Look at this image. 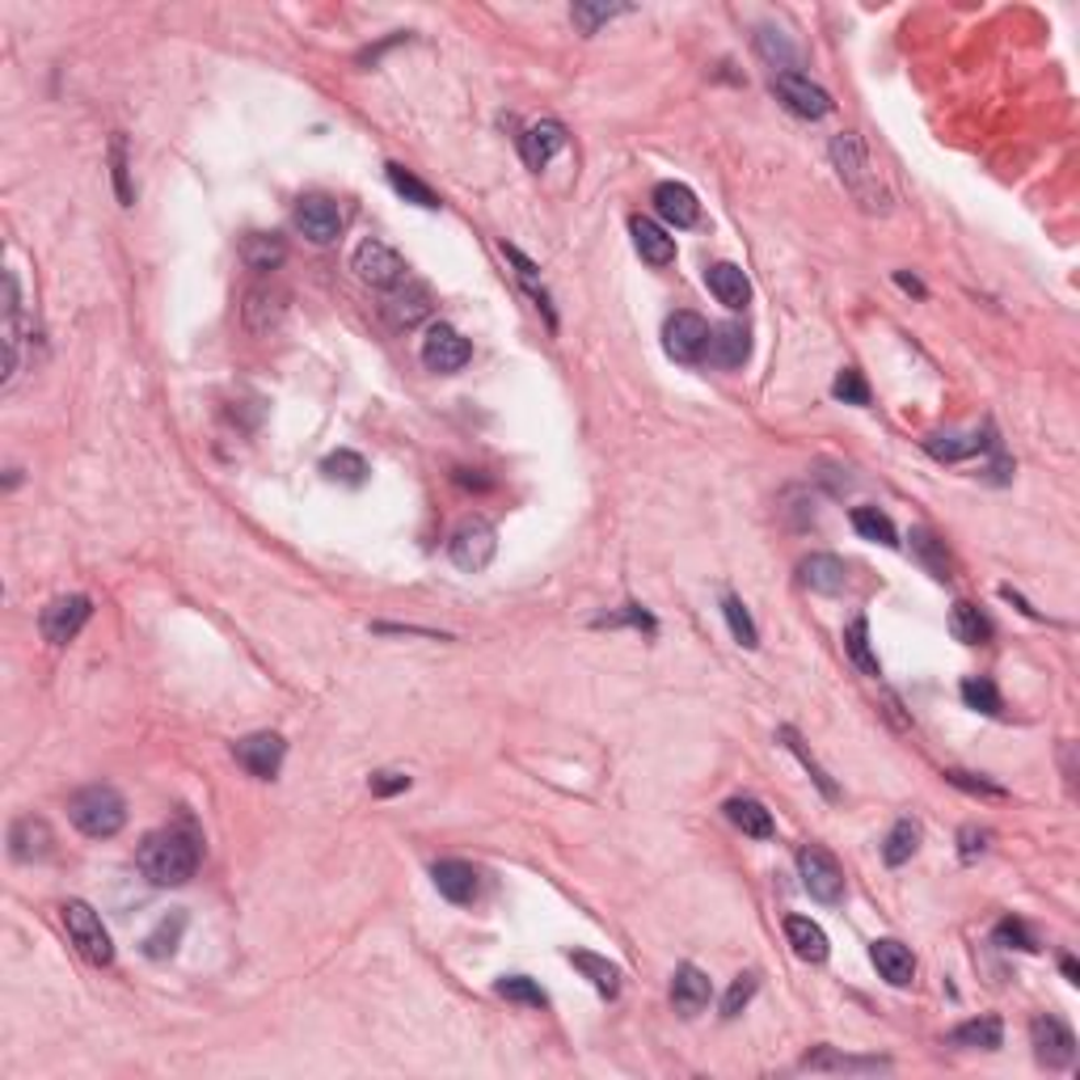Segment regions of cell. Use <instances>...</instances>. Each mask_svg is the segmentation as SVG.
<instances>
[{"mask_svg": "<svg viewBox=\"0 0 1080 1080\" xmlns=\"http://www.w3.org/2000/svg\"><path fill=\"white\" fill-rule=\"evenodd\" d=\"M199 869V840L187 828H161L139 844V874L153 887H187Z\"/></svg>", "mask_w": 1080, "mask_h": 1080, "instance_id": "cell-1", "label": "cell"}, {"mask_svg": "<svg viewBox=\"0 0 1080 1080\" xmlns=\"http://www.w3.org/2000/svg\"><path fill=\"white\" fill-rule=\"evenodd\" d=\"M832 165H836L840 182L857 194V203H862L865 212H887V207H891L887 190L878 187V169H874L869 153H865L862 135L840 132L836 139H832Z\"/></svg>", "mask_w": 1080, "mask_h": 1080, "instance_id": "cell-2", "label": "cell"}, {"mask_svg": "<svg viewBox=\"0 0 1080 1080\" xmlns=\"http://www.w3.org/2000/svg\"><path fill=\"white\" fill-rule=\"evenodd\" d=\"M68 819L81 828L85 836L110 840L119 836L123 823H127V802L110 785H85V789L72 794V802H68Z\"/></svg>", "mask_w": 1080, "mask_h": 1080, "instance_id": "cell-3", "label": "cell"}, {"mask_svg": "<svg viewBox=\"0 0 1080 1080\" xmlns=\"http://www.w3.org/2000/svg\"><path fill=\"white\" fill-rule=\"evenodd\" d=\"M59 916H64V929H68L72 945L81 949L93 967H110V963H114V942H110L106 924H102V916H98L85 899H68V903L59 908Z\"/></svg>", "mask_w": 1080, "mask_h": 1080, "instance_id": "cell-4", "label": "cell"}, {"mask_svg": "<svg viewBox=\"0 0 1080 1080\" xmlns=\"http://www.w3.org/2000/svg\"><path fill=\"white\" fill-rule=\"evenodd\" d=\"M798 874H802V887L810 891V899H819V903H840L844 899V869L823 844H802L798 848Z\"/></svg>", "mask_w": 1080, "mask_h": 1080, "instance_id": "cell-5", "label": "cell"}, {"mask_svg": "<svg viewBox=\"0 0 1080 1080\" xmlns=\"http://www.w3.org/2000/svg\"><path fill=\"white\" fill-rule=\"evenodd\" d=\"M494 553H498V532L490 528L486 519L460 524L457 532H452V540H448V558L464 574H482L494 562Z\"/></svg>", "mask_w": 1080, "mask_h": 1080, "instance_id": "cell-6", "label": "cell"}, {"mask_svg": "<svg viewBox=\"0 0 1080 1080\" xmlns=\"http://www.w3.org/2000/svg\"><path fill=\"white\" fill-rule=\"evenodd\" d=\"M351 267H355V274L368 283V288H380V292H393V288H402L405 279V258L393 249V245H384V241H363L359 249H355V258H351Z\"/></svg>", "mask_w": 1080, "mask_h": 1080, "instance_id": "cell-7", "label": "cell"}, {"mask_svg": "<svg viewBox=\"0 0 1080 1080\" xmlns=\"http://www.w3.org/2000/svg\"><path fill=\"white\" fill-rule=\"evenodd\" d=\"M89 617H93V599H89V595H59V599H52V604L43 608L38 629H43V638H47L52 646H68L85 625H89Z\"/></svg>", "mask_w": 1080, "mask_h": 1080, "instance_id": "cell-8", "label": "cell"}, {"mask_svg": "<svg viewBox=\"0 0 1080 1080\" xmlns=\"http://www.w3.org/2000/svg\"><path fill=\"white\" fill-rule=\"evenodd\" d=\"M233 756H237V764H241L249 777L274 781L279 768H283V756H288V743L279 734H270V730H258V734H245L241 743L233 747Z\"/></svg>", "mask_w": 1080, "mask_h": 1080, "instance_id": "cell-9", "label": "cell"}, {"mask_svg": "<svg viewBox=\"0 0 1080 1080\" xmlns=\"http://www.w3.org/2000/svg\"><path fill=\"white\" fill-rule=\"evenodd\" d=\"M663 347L675 363H701L709 351V322L697 313H675L663 325Z\"/></svg>", "mask_w": 1080, "mask_h": 1080, "instance_id": "cell-10", "label": "cell"}, {"mask_svg": "<svg viewBox=\"0 0 1080 1080\" xmlns=\"http://www.w3.org/2000/svg\"><path fill=\"white\" fill-rule=\"evenodd\" d=\"M1030 1043H1034L1038 1064H1047V1068H1068L1077 1059V1034L1051 1013H1038L1030 1022Z\"/></svg>", "mask_w": 1080, "mask_h": 1080, "instance_id": "cell-11", "label": "cell"}, {"mask_svg": "<svg viewBox=\"0 0 1080 1080\" xmlns=\"http://www.w3.org/2000/svg\"><path fill=\"white\" fill-rule=\"evenodd\" d=\"M296 228L313 245H334L342 237V207L329 194H304L296 207Z\"/></svg>", "mask_w": 1080, "mask_h": 1080, "instance_id": "cell-12", "label": "cell"}, {"mask_svg": "<svg viewBox=\"0 0 1080 1080\" xmlns=\"http://www.w3.org/2000/svg\"><path fill=\"white\" fill-rule=\"evenodd\" d=\"M469 355H473L469 338H460V329H452V325H443V322L431 325L427 338H423V363H427L431 372H439V376L460 372V368L469 363Z\"/></svg>", "mask_w": 1080, "mask_h": 1080, "instance_id": "cell-13", "label": "cell"}, {"mask_svg": "<svg viewBox=\"0 0 1080 1080\" xmlns=\"http://www.w3.org/2000/svg\"><path fill=\"white\" fill-rule=\"evenodd\" d=\"M773 93L785 102V110H794L798 119H823L828 110H832V98H828V89H819V85L802 77V72H777L773 77Z\"/></svg>", "mask_w": 1080, "mask_h": 1080, "instance_id": "cell-14", "label": "cell"}, {"mask_svg": "<svg viewBox=\"0 0 1080 1080\" xmlns=\"http://www.w3.org/2000/svg\"><path fill=\"white\" fill-rule=\"evenodd\" d=\"M283 313H288V292H283V288L258 283V288L245 292L241 317H245V329H249V334H258V338L274 334V329L283 325Z\"/></svg>", "mask_w": 1080, "mask_h": 1080, "instance_id": "cell-15", "label": "cell"}, {"mask_svg": "<svg viewBox=\"0 0 1080 1080\" xmlns=\"http://www.w3.org/2000/svg\"><path fill=\"white\" fill-rule=\"evenodd\" d=\"M22 372V288L18 274H4V389Z\"/></svg>", "mask_w": 1080, "mask_h": 1080, "instance_id": "cell-16", "label": "cell"}, {"mask_svg": "<svg viewBox=\"0 0 1080 1080\" xmlns=\"http://www.w3.org/2000/svg\"><path fill=\"white\" fill-rule=\"evenodd\" d=\"M384 313L397 329H414L418 322L431 317V288L418 283V279H405L402 288H393L389 300H384Z\"/></svg>", "mask_w": 1080, "mask_h": 1080, "instance_id": "cell-17", "label": "cell"}, {"mask_svg": "<svg viewBox=\"0 0 1080 1080\" xmlns=\"http://www.w3.org/2000/svg\"><path fill=\"white\" fill-rule=\"evenodd\" d=\"M654 212H659L663 224H672V228H693L701 220V203H697V194L684 187V182H659L654 187Z\"/></svg>", "mask_w": 1080, "mask_h": 1080, "instance_id": "cell-18", "label": "cell"}, {"mask_svg": "<svg viewBox=\"0 0 1080 1080\" xmlns=\"http://www.w3.org/2000/svg\"><path fill=\"white\" fill-rule=\"evenodd\" d=\"M747 355H752V334H747L739 322L713 325V329H709V351H705V359H709L713 368H727V372L730 368H743Z\"/></svg>", "mask_w": 1080, "mask_h": 1080, "instance_id": "cell-19", "label": "cell"}, {"mask_svg": "<svg viewBox=\"0 0 1080 1080\" xmlns=\"http://www.w3.org/2000/svg\"><path fill=\"white\" fill-rule=\"evenodd\" d=\"M713 997V983H709V975L701 967H693V963H684L672 979V1004L679 1017H697L705 1004Z\"/></svg>", "mask_w": 1080, "mask_h": 1080, "instance_id": "cell-20", "label": "cell"}, {"mask_svg": "<svg viewBox=\"0 0 1080 1080\" xmlns=\"http://www.w3.org/2000/svg\"><path fill=\"white\" fill-rule=\"evenodd\" d=\"M52 844H55L52 828L43 819H34V814H22L9 828V853H13V862H43L52 853Z\"/></svg>", "mask_w": 1080, "mask_h": 1080, "instance_id": "cell-21", "label": "cell"}, {"mask_svg": "<svg viewBox=\"0 0 1080 1080\" xmlns=\"http://www.w3.org/2000/svg\"><path fill=\"white\" fill-rule=\"evenodd\" d=\"M562 148H566V127H562V123H553V119L532 123L528 132L519 135V153H524V161L532 165V169H544V165L553 161Z\"/></svg>", "mask_w": 1080, "mask_h": 1080, "instance_id": "cell-22", "label": "cell"}, {"mask_svg": "<svg viewBox=\"0 0 1080 1080\" xmlns=\"http://www.w3.org/2000/svg\"><path fill=\"white\" fill-rule=\"evenodd\" d=\"M869 958H874V967L878 975L895 983V988H908L912 979H916V958H912V949L903 942H895V937H882V942L869 945Z\"/></svg>", "mask_w": 1080, "mask_h": 1080, "instance_id": "cell-23", "label": "cell"}, {"mask_svg": "<svg viewBox=\"0 0 1080 1080\" xmlns=\"http://www.w3.org/2000/svg\"><path fill=\"white\" fill-rule=\"evenodd\" d=\"M435 891L443 895L448 903H473L477 891H482V878L469 862H439L431 869Z\"/></svg>", "mask_w": 1080, "mask_h": 1080, "instance_id": "cell-24", "label": "cell"}, {"mask_svg": "<svg viewBox=\"0 0 1080 1080\" xmlns=\"http://www.w3.org/2000/svg\"><path fill=\"white\" fill-rule=\"evenodd\" d=\"M705 283H709V292L718 296V304H727L734 313L752 304V279L734 267V262H713V267L705 270Z\"/></svg>", "mask_w": 1080, "mask_h": 1080, "instance_id": "cell-25", "label": "cell"}, {"mask_svg": "<svg viewBox=\"0 0 1080 1080\" xmlns=\"http://www.w3.org/2000/svg\"><path fill=\"white\" fill-rule=\"evenodd\" d=\"M798 574H802V583L810 592L819 595H840L848 587V566L840 558H832V553H810L807 562L798 566Z\"/></svg>", "mask_w": 1080, "mask_h": 1080, "instance_id": "cell-26", "label": "cell"}, {"mask_svg": "<svg viewBox=\"0 0 1080 1080\" xmlns=\"http://www.w3.org/2000/svg\"><path fill=\"white\" fill-rule=\"evenodd\" d=\"M629 233H633V245H638V254L646 258L650 267H672L675 262V237H667L654 220L633 216L629 220Z\"/></svg>", "mask_w": 1080, "mask_h": 1080, "instance_id": "cell-27", "label": "cell"}, {"mask_svg": "<svg viewBox=\"0 0 1080 1080\" xmlns=\"http://www.w3.org/2000/svg\"><path fill=\"white\" fill-rule=\"evenodd\" d=\"M785 937L794 945V954L802 958V963H828V933L814 924L810 916H789L785 920Z\"/></svg>", "mask_w": 1080, "mask_h": 1080, "instance_id": "cell-28", "label": "cell"}, {"mask_svg": "<svg viewBox=\"0 0 1080 1080\" xmlns=\"http://www.w3.org/2000/svg\"><path fill=\"white\" fill-rule=\"evenodd\" d=\"M949 1047H967V1051H997L1004 1043V1026L1000 1017H975V1022H963L945 1034Z\"/></svg>", "mask_w": 1080, "mask_h": 1080, "instance_id": "cell-29", "label": "cell"}, {"mask_svg": "<svg viewBox=\"0 0 1080 1080\" xmlns=\"http://www.w3.org/2000/svg\"><path fill=\"white\" fill-rule=\"evenodd\" d=\"M727 819L752 840H768L773 836V814L764 810V802L756 798H730L727 802Z\"/></svg>", "mask_w": 1080, "mask_h": 1080, "instance_id": "cell-30", "label": "cell"}, {"mask_svg": "<svg viewBox=\"0 0 1080 1080\" xmlns=\"http://www.w3.org/2000/svg\"><path fill=\"white\" fill-rule=\"evenodd\" d=\"M241 258L249 270L267 274V270H274L288 258V245H283V237H274V233H249L241 241Z\"/></svg>", "mask_w": 1080, "mask_h": 1080, "instance_id": "cell-31", "label": "cell"}, {"mask_svg": "<svg viewBox=\"0 0 1080 1080\" xmlns=\"http://www.w3.org/2000/svg\"><path fill=\"white\" fill-rule=\"evenodd\" d=\"M924 448H929V457L937 460H967L988 452V448H997V439L992 435H933Z\"/></svg>", "mask_w": 1080, "mask_h": 1080, "instance_id": "cell-32", "label": "cell"}, {"mask_svg": "<svg viewBox=\"0 0 1080 1080\" xmlns=\"http://www.w3.org/2000/svg\"><path fill=\"white\" fill-rule=\"evenodd\" d=\"M802 1068L807 1072H887L891 1064L887 1059H853V1055H836L832 1047H823V1051H810L802 1059Z\"/></svg>", "mask_w": 1080, "mask_h": 1080, "instance_id": "cell-33", "label": "cell"}, {"mask_svg": "<svg viewBox=\"0 0 1080 1080\" xmlns=\"http://www.w3.org/2000/svg\"><path fill=\"white\" fill-rule=\"evenodd\" d=\"M570 963H574L578 971L592 979V988L599 992V997L612 1000L617 992H621V971H617V967H612L608 958H599V954H587V949H574V954H570Z\"/></svg>", "mask_w": 1080, "mask_h": 1080, "instance_id": "cell-34", "label": "cell"}, {"mask_svg": "<svg viewBox=\"0 0 1080 1080\" xmlns=\"http://www.w3.org/2000/svg\"><path fill=\"white\" fill-rule=\"evenodd\" d=\"M949 633L958 642H967V646H983L992 638V625H988V617L975 604H954L949 608Z\"/></svg>", "mask_w": 1080, "mask_h": 1080, "instance_id": "cell-35", "label": "cell"}, {"mask_svg": "<svg viewBox=\"0 0 1080 1080\" xmlns=\"http://www.w3.org/2000/svg\"><path fill=\"white\" fill-rule=\"evenodd\" d=\"M384 169H389V187L397 190L405 203H414V207H427V212H435V207H439V194H435V190L427 187L423 178H414V173H409L405 165L393 161V165H384Z\"/></svg>", "mask_w": 1080, "mask_h": 1080, "instance_id": "cell-36", "label": "cell"}, {"mask_svg": "<svg viewBox=\"0 0 1080 1080\" xmlns=\"http://www.w3.org/2000/svg\"><path fill=\"white\" fill-rule=\"evenodd\" d=\"M322 473L329 482H342V486H363L372 469H368V460L359 457V452L342 448V452H329V457L322 460Z\"/></svg>", "mask_w": 1080, "mask_h": 1080, "instance_id": "cell-37", "label": "cell"}, {"mask_svg": "<svg viewBox=\"0 0 1080 1080\" xmlns=\"http://www.w3.org/2000/svg\"><path fill=\"white\" fill-rule=\"evenodd\" d=\"M182 933H187V912H173V916H165L148 937H144V954L148 958H169L173 949H178V942H182Z\"/></svg>", "mask_w": 1080, "mask_h": 1080, "instance_id": "cell-38", "label": "cell"}, {"mask_svg": "<svg viewBox=\"0 0 1080 1080\" xmlns=\"http://www.w3.org/2000/svg\"><path fill=\"white\" fill-rule=\"evenodd\" d=\"M844 650H848V659H853L865 675H882V663H878V654L869 646V621H865V617H857V621L844 629Z\"/></svg>", "mask_w": 1080, "mask_h": 1080, "instance_id": "cell-39", "label": "cell"}, {"mask_svg": "<svg viewBox=\"0 0 1080 1080\" xmlns=\"http://www.w3.org/2000/svg\"><path fill=\"white\" fill-rule=\"evenodd\" d=\"M916 848H920V828L912 823V819H899L891 828V836H887V844H882V862L887 865H908L912 857H916Z\"/></svg>", "mask_w": 1080, "mask_h": 1080, "instance_id": "cell-40", "label": "cell"}, {"mask_svg": "<svg viewBox=\"0 0 1080 1080\" xmlns=\"http://www.w3.org/2000/svg\"><path fill=\"white\" fill-rule=\"evenodd\" d=\"M503 254H507V262H511L515 274H519V283H524V288L532 292L537 308L544 313V317H549V325H558V317H553V304H549V292L540 288V279H537V267H532V262H528V258H524V254H519L515 245H503Z\"/></svg>", "mask_w": 1080, "mask_h": 1080, "instance_id": "cell-41", "label": "cell"}, {"mask_svg": "<svg viewBox=\"0 0 1080 1080\" xmlns=\"http://www.w3.org/2000/svg\"><path fill=\"white\" fill-rule=\"evenodd\" d=\"M853 528H857L865 540H874V544H887V549L899 544L891 515H882L878 507H857V511H853Z\"/></svg>", "mask_w": 1080, "mask_h": 1080, "instance_id": "cell-42", "label": "cell"}, {"mask_svg": "<svg viewBox=\"0 0 1080 1080\" xmlns=\"http://www.w3.org/2000/svg\"><path fill=\"white\" fill-rule=\"evenodd\" d=\"M756 47H760V55L777 68V72H798V52L789 47V38H785L781 30H760Z\"/></svg>", "mask_w": 1080, "mask_h": 1080, "instance_id": "cell-43", "label": "cell"}, {"mask_svg": "<svg viewBox=\"0 0 1080 1080\" xmlns=\"http://www.w3.org/2000/svg\"><path fill=\"white\" fill-rule=\"evenodd\" d=\"M722 612H727V625H730V633H734V642L743 650H756L760 629H756V621H752V612L743 608V599H739V595H727V599H722Z\"/></svg>", "mask_w": 1080, "mask_h": 1080, "instance_id": "cell-44", "label": "cell"}, {"mask_svg": "<svg viewBox=\"0 0 1080 1080\" xmlns=\"http://www.w3.org/2000/svg\"><path fill=\"white\" fill-rule=\"evenodd\" d=\"M494 992H498L503 1000H515V1004H528V1009H549L544 988L532 983L528 975H507V979H498V983H494Z\"/></svg>", "mask_w": 1080, "mask_h": 1080, "instance_id": "cell-45", "label": "cell"}, {"mask_svg": "<svg viewBox=\"0 0 1080 1080\" xmlns=\"http://www.w3.org/2000/svg\"><path fill=\"white\" fill-rule=\"evenodd\" d=\"M621 13H633V4H574V9H570L574 26L583 30V34H595L604 22H612V18H621Z\"/></svg>", "mask_w": 1080, "mask_h": 1080, "instance_id": "cell-46", "label": "cell"}, {"mask_svg": "<svg viewBox=\"0 0 1080 1080\" xmlns=\"http://www.w3.org/2000/svg\"><path fill=\"white\" fill-rule=\"evenodd\" d=\"M912 549L920 553V562L929 566V574L933 578H949V558H945V544L933 532H912Z\"/></svg>", "mask_w": 1080, "mask_h": 1080, "instance_id": "cell-47", "label": "cell"}, {"mask_svg": "<svg viewBox=\"0 0 1080 1080\" xmlns=\"http://www.w3.org/2000/svg\"><path fill=\"white\" fill-rule=\"evenodd\" d=\"M963 701L971 705V709H979V713H1000V693L988 675L963 679Z\"/></svg>", "mask_w": 1080, "mask_h": 1080, "instance_id": "cell-48", "label": "cell"}, {"mask_svg": "<svg viewBox=\"0 0 1080 1080\" xmlns=\"http://www.w3.org/2000/svg\"><path fill=\"white\" fill-rule=\"evenodd\" d=\"M110 165H114V194L123 207H132V182H127V139L123 132H114L110 139Z\"/></svg>", "mask_w": 1080, "mask_h": 1080, "instance_id": "cell-49", "label": "cell"}, {"mask_svg": "<svg viewBox=\"0 0 1080 1080\" xmlns=\"http://www.w3.org/2000/svg\"><path fill=\"white\" fill-rule=\"evenodd\" d=\"M781 739H785V743H789V752H794V756H798V760H802V764H807V773H810V777H814V785L823 789V798H836V785H832V777H828V773H823V768L814 764V756H810L807 747H802V739H798V734H794V730H789V727L781 730Z\"/></svg>", "mask_w": 1080, "mask_h": 1080, "instance_id": "cell-50", "label": "cell"}, {"mask_svg": "<svg viewBox=\"0 0 1080 1080\" xmlns=\"http://www.w3.org/2000/svg\"><path fill=\"white\" fill-rule=\"evenodd\" d=\"M756 988H760V979L756 975H739L734 983H730V992H727V1000H722V1017H739L747 1004H752V997H756Z\"/></svg>", "mask_w": 1080, "mask_h": 1080, "instance_id": "cell-51", "label": "cell"}, {"mask_svg": "<svg viewBox=\"0 0 1080 1080\" xmlns=\"http://www.w3.org/2000/svg\"><path fill=\"white\" fill-rule=\"evenodd\" d=\"M832 393H836L840 402H848V405H869V389H865V380H862L857 368H844V372L836 376V384H832Z\"/></svg>", "mask_w": 1080, "mask_h": 1080, "instance_id": "cell-52", "label": "cell"}, {"mask_svg": "<svg viewBox=\"0 0 1080 1080\" xmlns=\"http://www.w3.org/2000/svg\"><path fill=\"white\" fill-rule=\"evenodd\" d=\"M992 942L1004 945V949H1038V942L1030 937V929L1022 920H1000L997 933H992Z\"/></svg>", "mask_w": 1080, "mask_h": 1080, "instance_id": "cell-53", "label": "cell"}, {"mask_svg": "<svg viewBox=\"0 0 1080 1080\" xmlns=\"http://www.w3.org/2000/svg\"><path fill=\"white\" fill-rule=\"evenodd\" d=\"M945 781L958 785V789H967V794H983V798H1004V789L992 781H983V777H975V773H963V768H949L945 773Z\"/></svg>", "mask_w": 1080, "mask_h": 1080, "instance_id": "cell-54", "label": "cell"}, {"mask_svg": "<svg viewBox=\"0 0 1080 1080\" xmlns=\"http://www.w3.org/2000/svg\"><path fill=\"white\" fill-rule=\"evenodd\" d=\"M988 840H992V832H983V828H963L958 832V853H963V862H979L983 853H988Z\"/></svg>", "mask_w": 1080, "mask_h": 1080, "instance_id": "cell-55", "label": "cell"}, {"mask_svg": "<svg viewBox=\"0 0 1080 1080\" xmlns=\"http://www.w3.org/2000/svg\"><path fill=\"white\" fill-rule=\"evenodd\" d=\"M595 625H638V629H654V617L642 612L638 604H625V612H612V617H599Z\"/></svg>", "mask_w": 1080, "mask_h": 1080, "instance_id": "cell-56", "label": "cell"}, {"mask_svg": "<svg viewBox=\"0 0 1080 1080\" xmlns=\"http://www.w3.org/2000/svg\"><path fill=\"white\" fill-rule=\"evenodd\" d=\"M409 789V777L405 773H376L372 777V794L376 798H393V794H405Z\"/></svg>", "mask_w": 1080, "mask_h": 1080, "instance_id": "cell-57", "label": "cell"}, {"mask_svg": "<svg viewBox=\"0 0 1080 1080\" xmlns=\"http://www.w3.org/2000/svg\"><path fill=\"white\" fill-rule=\"evenodd\" d=\"M895 283H899L903 292H912V296H924V283H920V279H912V274H903V270L895 274Z\"/></svg>", "mask_w": 1080, "mask_h": 1080, "instance_id": "cell-58", "label": "cell"}]
</instances>
